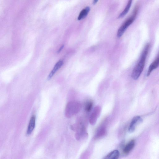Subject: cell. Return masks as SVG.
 Listing matches in <instances>:
<instances>
[{"label": "cell", "mask_w": 159, "mask_h": 159, "mask_svg": "<svg viewBox=\"0 0 159 159\" xmlns=\"http://www.w3.org/2000/svg\"><path fill=\"white\" fill-rule=\"evenodd\" d=\"M149 48V45L148 44L145 47L138 63L136 65L132 71L131 77L134 80L138 79L143 71Z\"/></svg>", "instance_id": "obj_1"}, {"label": "cell", "mask_w": 159, "mask_h": 159, "mask_svg": "<svg viewBox=\"0 0 159 159\" xmlns=\"http://www.w3.org/2000/svg\"><path fill=\"white\" fill-rule=\"evenodd\" d=\"M82 108L81 104L77 101L70 102L66 106L65 115L66 117L71 118L78 113Z\"/></svg>", "instance_id": "obj_2"}, {"label": "cell", "mask_w": 159, "mask_h": 159, "mask_svg": "<svg viewBox=\"0 0 159 159\" xmlns=\"http://www.w3.org/2000/svg\"><path fill=\"white\" fill-rule=\"evenodd\" d=\"M139 8L138 6L135 7L132 16L127 19L119 29L117 35L118 38H120L122 36L128 28L135 21L138 15Z\"/></svg>", "instance_id": "obj_3"}, {"label": "cell", "mask_w": 159, "mask_h": 159, "mask_svg": "<svg viewBox=\"0 0 159 159\" xmlns=\"http://www.w3.org/2000/svg\"><path fill=\"white\" fill-rule=\"evenodd\" d=\"M143 122L142 119L140 116L134 117L131 122L128 129V131L129 133H132L135 129L136 126Z\"/></svg>", "instance_id": "obj_4"}, {"label": "cell", "mask_w": 159, "mask_h": 159, "mask_svg": "<svg viewBox=\"0 0 159 159\" xmlns=\"http://www.w3.org/2000/svg\"><path fill=\"white\" fill-rule=\"evenodd\" d=\"M100 112V109L99 107H96L94 109L90 118V122L91 125H94L96 122Z\"/></svg>", "instance_id": "obj_5"}, {"label": "cell", "mask_w": 159, "mask_h": 159, "mask_svg": "<svg viewBox=\"0 0 159 159\" xmlns=\"http://www.w3.org/2000/svg\"><path fill=\"white\" fill-rule=\"evenodd\" d=\"M36 124V117L33 116L30 119L27 131V134L30 135L34 130Z\"/></svg>", "instance_id": "obj_6"}, {"label": "cell", "mask_w": 159, "mask_h": 159, "mask_svg": "<svg viewBox=\"0 0 159 159\" xmlns=\"http://www.w3.org/2000/svg\"><path fill=\"white\" fill-rule=\"evenodd\" d=\"M63 61L62 60L59 61L55 65L53 69L52 70L48 77V80H50L53 77L57 71L59 70L63 65Z\"/></svg>", "instance_id": "obj_7"}, {"label": "cell", "mask_w": 159, "mask_h": 159, "mask_svg": "<svg viewBox=\"0 0 159 159\" xmlns=\"http://www.w3.org/2000/svg\"><path fill=\"white\" fill-rule=\"evenodd\" d=\"M159 58L158 56L156 59L150 65L147 74V77L149 76L153 71L156 69L158 66Z\"/></svg>", "instance_id": "obj_8"}, {"label": "cell", "mask_w": 159, "mask_h": 159, "mask_svg": "<svg viewBox=\"0 0 159 159\" xmlns=\"http://www.w3.org/2000/svg\"><path fill=\"white\" fill-rule=\"evenodd\" d=\"M135 142L134 140H131L126 146L123 150V152L125 154H128L135 147Z\"/></svg>", "instance_id": "obj_9"}, {"label": "cell", "mask_w": 159, "mask_h": 159, "mask_svg": "<svg viewBox=\"0 0 159 159\" xmlns=\"http://www.w3.org/2000/svg\"><path fill=\"white\" fill-rule=\"evenodd\" d=\"M120 156V153L118 150H114L109 153L104 158V159H117Z\"/></svg>", "instance_id": "obj_10"}, {"label": "cell", "mask_w": 159, "mask_h": 159, "mask_svg": "<svg viewBox=\"0 0 159 159\" xmlns=\"http://www.w3.org/2000/svg\"><path fill=\"white\" fill-rule=\"evenodd\" d=\"M90 10V8L89 7H87L84 9L80 13L78 17V20H81L85 19L87 16Z\"/></svg>", "instance_id": "obj_11"}, {"label": "cell", "mask_w": 159, "mask_h": 159, "mask_svg": "<svg viewBox=\"0 0 159 159\" xmlns=\"http://www.w3.org/2000/svg\"><path fill=\"white\" fill-rule=\"evenodd\" d=\"M132 1H133V0H129V2H128L127 5L125 9L124 10L123 12L121 13V14L119 15L118 17V19L122 18V17L125 16L128 12H129L131 6Z\"/></svg>", "instance_id": "obj_12"}, {"label": "cell", "mask_w": 159, "mask_h": 159, "mask_svg": "<svg viewBox=\"0 0 159 159\" xmlns=\"http://www.w3.org/2000/svg\"><path fill=\"white\" fill-rule=\"evenodd\" d=\"M93 105V104L92 102L91 101L88 102L85 105V109L86 111L87 112H90L92 109Z\"/></svg>", "instance_id": "obj_13"}, {"label": "cell", "mask_w": 159, "mask_h": 159, "mask_svg": "<svg viewBox=\"0 0 159 159\" xmlns=\"http://www.w3.org/2000/svg\"><path fill=\"white\" fill-rule=\"evenodd\" d=\"M105 132V129L104 128L100 129L97 132V133L95 135V137L98 138L104 135Z\"/></svg>", "instance_id": "obj_14"}, {"label": "cell", "mask_w": 159, "mask_h": 159, "mask_svg": "<svg viewBox=\"0 0 159 159\" xmlns=\"http://www.w3.org/2000/svg\"><path fill=\"white\" fill-rule=\"evenodd\" d=\"M64 47V45H62L61 46L60 48H59V50L58 51V53H59L63 49V48Z\"/></svg>", "instance_id": "obj_15"}, {"label": "cell", "mask_w": 159, "mask_h": 159, "mask_svg": "<svg viewBox=\"0 0 159 159\" xmlns=\"http://www.w3.org/2000/svg\"><path fill=\"white\" fill-rule=\"evenodd\" d=\"M98 0H94L93 2V4H96L97 2H98Z\"/></svg>", "instance_id": "obj_16"}]
</instances>
